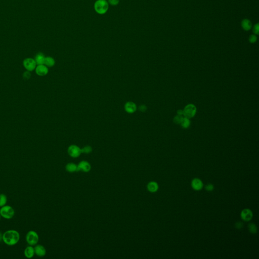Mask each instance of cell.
Listing matches in <instances>:
<instances>
[{
  "instance_id": "11",
  "label": "cell",
  "mask_w": 259,
  "mask_h": 259,
  "mask_svg": "<svg viewBox=\"0 0 259 259\" xmlns=\"http://www.w3.org/2000/svg\"><path fill=\"white\" fill-rule=\"evenodd\" d=\"M252 216L253 214L252 212L250 209H244V210H242L241 213V217L244 221H250V220L252 219Z\"/></svg>"
},
{
  "instance_id": "15",
  "label": "cell",
  "mask_w": 259,
  "mask_h": 259,
  "mask_svg": "<svg viewBox=\"0 0 259 259\" xmlns=\"http://www.w3.org/2000/svg\"><path fill=\"white\" fill-rule=\"evenodd\" d=\"M241 25H242V28L246 31H249L252 27V23L248 19H243L242 20Z\"/></svg>"
},
{
  "instance_id": "20",
  "label": "cell",
  "mask_w": 259,
  "mask_h": 259,
  "mask_svg": "<svg viewBox=\"0 0 259 259\" xmlns=\"http://www.w3.org/2000/svg\"><path fill=\"white\" fill-rule=\"evenodd\" d=\"M180 124L183 128H185V129L188 128V127H189L190 125V121L189 118H184Z\"/></svg>"
},
{
  "instance_id": "12",
  "label": "cell",
  "mask_w": 259,
  "mask_h": 259,
  "mask_svg": "<svg viewBox=\"0 0 259 259\" xmlns=\"http://www.w3.org/2000/svg\"><path fill=\"white\" fill-rule=\"evenodd\" d=\"M203 183L198 178H195L191 182V186L195 190H200L203 187Z\"/></svg>"
},
{
  "instance_id": "13",
  "label": "cell",
  "mask_w": 259,
  "mask_h": 259,
  "mask_svg": "<svg viewBox=\"0 0 259 259\" xmlns=\"http://www.w3.org/2000/svg\"><path fill=\"white\" fill-rule=\"evenodd\" d=\"M125 109L128 113H133L137 110V106L136 104L133 102H128L125 105Z\"/></svg>"
},
{
  "instance_id": "29",
  "label": "cell",
  "mask_w": 259,
  "mask_h": 259,
  "mask_svg": "<svg viewBox=\"0 0 259 259\" xmlns=\"http://www.w3.org/2000/svg\"><path fill=\"white\" fill-rule=\"evenodd\" d=\"M235 226L236 228H238V229H240V228H242L243 227L244 224L241 222H237L235 224Z\"/></svg>"
},
{
  "instance_id": "32",
  "label": "cell",
  "mask_w": 259,
  "mask_h": 259,
  "mask_svg": "<svg viewBox=\"0 0 259 259\" xmlns=\"http://www.w3.org/2000/svg\"><path fill=\"white\" fill-rule=\"evenodd\" d=\"M3 241V234L0 232V242Z\"/></svg>"
},
{
  "instance_id": "27",
  "label": "cell",
  "mask_w": 259,
  "mask_h": 259,
  "mask_svg": "<svg viewBox=\"0 0 259 259\" xmlns=\"http://www.w3.org/2000/svg\"><path fill=\"white\" fill-rule=\"evenodd\" d=\"M205 189L207 190V191H213L214 189V185L212 184H210V183L208 184L205 186Z\"/></svg>"
},
{
  "instance_id": "23",
  "label": "cell",
  "mask_w": 259,
  "mask_h": 259,
  "mask_svg": "<svg viewBox=\"0 0 259 259\" xmlns=\"http://www.w3.org/2000/svg\"><path fill=\"white\" fill-rule=\"evenodd\" d=\"M184 117L181 115H177L174 118V122L176 124H180Z\"/></svg>"
},
{
  "instance_id": "18",
  "label": "cell",
  "mask_w": 259,
  "mask_h": 259,
  "mask_svg": "<svg viewBox=\"0 0 259 259\" xmlns=\"http://www.w3.org/2000/svg\"><path fill=\"white\" fill-rule=\"evenodd\" d=\"M55 63V61L52 57H45L44 65L48 67H51L54 66Z\"/></svg>"
},
{
  "instance_id": "28",
  "label": "cell",
  "mask_w": 259,
  "mask_h": 259,
  "mask_svg": "<svg viewBox=\"0 0 259 259\" xmlns=\"http://www.w3.org/2000/svg\"><path fill=\"white\" fill-rule=\"evenodd\" d=\"M108 2L111 5H117L120 2V0H108Z\"/></svg>"
},
{
  "instance_id": "22",
  "label": "cell",
  "mask_w": 259,
  "mask_h": 259,
  "mask_svg": "<svg viewBox=\"0 0 259 259\" xmlns=\"http://www.w3.org/2000/svg\"><path fill=\"white\" fill-rule=\"evenodd\" d=\"M248 228L250 233L255 234L257 232V227L256 225L254 223H250L248 226Z\"/></svg>"
},
{
  "instance_id": "16",
  "label": "cell",
  "mask_w": 259,
  "mask_h": 259,
  "mask_svg": "<svg viewBox=\"0 0 259 259\" xmlns=\"http://www.w3.org/2000/svg\"><path fill=\"white\" fill-rule=\"evenodd\" d=\"M147 189L151 192H155L158 190V184L155 182H150L147 185Z\"/></svg>"
},
{
  "instance_id": "5",
  "label": "cell",
  "mask_w": 259,
  "mask_h": 259,
  "mask_svg": "<svg viewBox=\"0 0 259 259\" xmlns=\"http://www.w3.org/2000/svg\"><path fill=\"white\" fill-rule=\"evenodd\" d=\"M185 118H193L197 112V108L194 105L190 104L185 106L183 110Z\"/></svg>"
},
{
  "instance_id": "21",
  "label": "cell",
  "mask_w": 259,
  "mask_h": 259,
  "mask_svg": "<svg viewBox=\"0 0 259 259\" xmlns=\"http://www.w3.org/2000/svg\"><path fill=\"white\" fill-rule=\"evenodd\" d=\"M7 197L4 194H0V207H3L7 204Z\"/></svg>"
},
{
  "instance_id": "14",
  "label": "cell",
  "mask_w": 259,
  "mask_h": 259,
  "mask_svg": "<svg viewBox=\"0 0 259 259\" xmlns=\"http://www.w3.org/2000/svg\"><path fill=\"white\" fill-rule=\"evenodd\" d=\"M25 256L26 258L31 259L35 255V249L31 245L26 247L24 251Z\"/></svg>"
},
{
  "instance_id": "4",
  "label": "cell",
  "mask_w": 259,
  "mask_h": 259,
  "mask_svg": "<svg viewBox=\"0 0 259 259\" xmlns=\"http://www.w3.org/2000/svg\"><path fill=\"white\" fill-rule=\"evenodd\" d=\"M39 240L38 235L36 232L33 230H30L28 232L26 235V241L28 244L31 246H34L37 244Z\"/></svg>"
},
{
  "instance_id": "31",
  "label": "cell",
  "mask_w": 259,
  "mask_h": 259,
  "mask_svg": "<svg viewBox=\"0 0 259 259\" xmlns=\"http://www.w3.org/2000/svg\"><path fill=\"white\" fill-rule=\"evenodd\" d=\"M177 113L178 115H183V112L182 110H178Z\"/></svg>"
},
{
  "instance_id": "30",
  "label": "cell",
  "mask_w": 259,
  "mask_h": 259,
  "mask_svg": "<svg viewBox=\"0 0 259 259\" xmlns=\"http://www.w3.org/2000/svg\"><path fill=\"white\" fill-rule=\"evenodd\" d=\"M146 106H145V105H141V106H140V107H139V110H140L141 111H142V112H144V111H145L146 110Z\"/></svg>"
},
{
  "instance_id": "6",
  "label": "cell",
  "mask_w": 259,
  "mask_h": 259,
  "mask_svg": "<svg viewBox=\"0 0 259 259\" xmlns=\"http://www.w3.org/2000/svg\"><path fill=\"white\" fill-rule=\"evenodd\" d=\"M23 65L27 71L30 72L35 70L37 65L35 59L31 58H28L23 61Z\"/></svg>"
},
{
  "instance_id": "8",
  "label": "cell",
  "mask_w": 259,
  "mask_h": 259,
  "mask_svg": "<svg viewBox=\"0 0 259 259\" xmlns=\"http://www.w3.org/2000/svg\"><path fill=\"white\" fill-rule=\"evenodd\" d=\"M36 73L38 76L43 77L48 73L49 70L48 67L44 65H38L35 69Z\"/></svg>"
},
{
  "instance_id": "19",
  "label": "cell",
  "mask_w": 259,
  "mask_h": 259,
  "mask_svg": "<svg viewBox=\"0 0 259 259\" xmlns=\"http://www.w3.org/2000/svg\"><path fill=\"white\" fill-rule=\"evenodd\" d=\"M66 170L69 172H75L78 171V165L73 163H69L66 165Z\"/></svg>"
},
{
  "instance_id": "24",
  "label": "cell",
  "mask_w": 259,
  "mask_h": 259,
  "mask_svg": "<svg viewBox=\"0 0 259 259\" xmlns=\"http://www.w3.org/2000/svg\"><path fill=\"white\" fill-rule=\"evenodd\" d=\"M82 153H89L92 151V148L90 146H86L81 149Z\"/></svg>"
},
{
  "instance_id": "25",
  "label": "cell",
  "mask_w": 259,
  "mask_h": 259,
  "mask_svg": "<svg viewBox=\"0 0 259 259\" xmlns=\"http://www.w3.org/2000/svg\"><path fill=\"white\" fill-rule=\"evenodd\" d=\"M249 42L250 43H255L257 41V37L255 35H250L249 37Z\"/></svg>"
},
{
  "instance_id": "2",
  "label": "cell",
  "mask_w": 259,
  "mask_h": 259,
  "mask_svg": "<svg viewBox=\"0 0 259 259\" xmlns=\"http://www.w3.org/2000/svg\"><path fill=\"white\" fill-rule=\"evenodd\" d=\"M94 8L98 14H105L108 10V3L105 0H98L94 4Z\"/></svg>"
},
{
  "instance_id": "7",
  "label": "cell",
  "mask_w": 259,
  "mask_h": 259,
  "mask_svg": "<svg viewBox=\"0 0 259 259\" xmlns=\"http://www.w3.org/2000/svg\"><path fill=\"white\" fill-rule=\"evenodd\" d=\"M68 153L70 156L72 157L77 158L78 157L80 156V155L82 153V150L77 145H71L68 147Z\"/></svg>"
},
{
  "instance_id": "26",
  "label": "cell",
  "mask_w": 259,
  "mask_h": 259,
  "mask_svg": "<svg viewBox=\"0 0 259 259\" xmlns=\"http://www.w3.org/2000/svg\"><path fill=\"white\" fill-rule=\"evenodd\" d=\"M253 32H254V33L255 34V35H258L259 34V23H257L256 25H255L254 26V28H253Z\"/></svg>"
},
{
  "instance_id": "9",
  "label": "cell",
  "mask_w": 259,
  "mask_h": 259,
  "mask_svg": "<svg viewBox=\"0 0 259 259\" xmlns=\"http://www.w3.org/2000/svg\"><path fill=\"white\" fill-rule=\"evenodd\" d=\"M91 169V166L88 162L82 161L78 165V171H82L83 172H88Z\"/></svg>"
},
{
  "instance_id": "10",
  "label": "cell",
  "mask_w": 259,
  "mask_h": 259,
  "mask_svg": "<svg viewBox=\"0 0 259 259\" xmlns=\"http://www.w3.org/2000/svg\"><path fill=\"white\" fill-rule=\"evenodd\" d=\"M35 254L39 257H43L46 254V250L43 245L36 244L34 247Z\"/></svg>"
},
{
  "instance_id": "33",
  "label": "cell",
  "mask_w": 259,
  "mask_h": 259,
  "mask_svg": "<svg viewBox=\"0 0 259 259\" xmlns=\"http://www.w3.org/2000/svg\"><path fill=\"white\" fill-rule=\"evenodd\" d=\"M1 215H0V220H1Z\"/></svg>"
},
{
  "instance_id": "17",
  "label": "cell",
  "mask_w": 259,
  "mask_h": 259,
  "mask_svg": "<svg viewBox=\"0 0 259 259\" xmlns=\"http://www.w3.org/2000/svg\"><path fill=\"white\" fill-rule=\"evenodd\" d=\"M45 59V57L44 56L43 54L41 53H40L36 55L35 60L36 62L37 65H44Z\"/></svg>"
},
{
  "instance_id": "1",
  "label": "cell",
  "mask_w": 259,
  "mask_h": 259,
  "mask_svg": "<svg viewBox=\"0 0 259 259\" xmlns=\"http://www.w3.org/2000/svg\"><path fill=\"white\" fill-rule=\"evenodd\" d=\"M20 238L19 232L15 230H9L3 234V241L9 246H13L17 244Z\"/></svg>"
},
{
  "instance_id": "3",
  "label": "cell",
  "mask_w": 259,
  "mask_h": 259,
  "mask_svg": "<svg viewBox=\"0 0 259 259\" xmlns=\"http://www.w3.org/2000/svg\"><path fill=\"white\" fill-rule=\"evenodd\" d=\"M0 215L4 219H11L14 217L15 211L10 205H4L0 209Z\"/></svg>"
}]
</instances>
